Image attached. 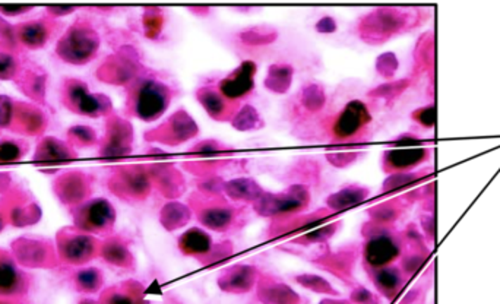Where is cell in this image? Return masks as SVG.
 <instances>
[{
    "label": "cell",
    "mask_w": 500,
    "mask_h": 304,
    "mask_svg": "<svg viewBox=\"0 0 500 304\" xmlns=\"http://www.w3.org/2000/svg\"><path fill=\"white\" fill-rule=\"evenodd\" d=\"M15 70V63L12 57L0 54V78H9Z\"/></svg>",
    "instance_id": "obj_33"
},
{
    "label": "cell",
    "mask_w": 500,
    "mask_h": 304,
    "mask_svg": "<svg viewBox=\"0 0 500 304\" xmlns=\"http://www.w3.org/2000/svg\"><path fill=\"white\" fill-rule=\"evenodd\" d=\"M103 284L98 270H84L77 275V287L84 293H96Z\"/></svg>",
    "instance_id": "obj_25"
},
{
    "label": "cell",
    "mask_w": 500,
    "mask_h": 304,
    "mask_svg": "<svg viewBox=\"0 0 500 304\" xmlns=\"http://www.w3.org/2000/svg\"><path fill=\"white\" fill-rule=\"evenodd\" d=\"M255 73L256 65L250 61L243 62L240 68L219 82V94L226 100H238L246 97L255 87Z\"/></svg>",
    "instance_id": "obj_4"
},
{
    "label": "cell",
    "mask_w": 500,
    "mask_h": 304,
    "mask_svg": "<svg viewBox=\"0 0 500 304\" xmlns=\"http://www.w3.org/2000/svg\"><path fill=\"white\" fill-rule=\"evenodd\" d=\"M370 122V114L361 101H351L341 111L333 125V135L338 139L353 138L360 129Z\"/></svg>",
    "instance_id": "obj_5"
},
{
    "label": "cell",
    "mask_w": 500,
    "mask_h": 304,
    "mask_svg": "<svg viewBox=\"0 0 500 304\" xmlns=\"http://www.w3.org/2000/svg\"><path fill=\"white\" fill-rule=\"evenodd\" d=\"M25 287L24 275L16 268L13 260L0 252V296H18L25 291Z\"/></svg>",
    "instance_id": "obj_10"
},
{
    "label": "cell",
    "mask_w": 500,
    "mask_h": 304,
    "mask_svg": "<svg viewBox=\"0 0 500 304\" xmlns=\"http://www.w3.org/2000/svg\"><path fill=\"white\" fill-rule=\"evenodd\" d=\"M21 40L32 47L41 46L47 40V30L43 27V24L39 23L27 24L21 30Z\"/></svg>",
    "instance_id": "obj_26"
},
{
    "label": "cell",
    "mask_w": 500,
    "mask_h": 304,
    "mask_svg": "<svg viewBox=\"0 0 500 304\" xmlns=\"http://www.w3.org/2000/svg\"><path fill=\"white\" fill-rule=\"evenodd\" d=\"M188 220H189L188 208L180 205V203L173 202L162 209L161 222L164 224L165 228H169V230H174V228L183 227L188 222Z\"/></svg>",
    "instance_id": "obj_20"
},
{
    "label": "cell",
    "mask_w": 500,
    "mask_h": 304,
    "mask_svg": "<svg viewBox=\"0 0 500 304\" xmlns=\"http://www.w3.org/2000/svg\"><path fill=\"white\" fill-rule=\"evenodd\" d=\"M420 118L418 119L423 125H428V126H432L433 125V118H435V114H433V108H428V110H421L420 113Z\"/></svg>",
    "instance_id": "obj_38"
},
{
    "label": "cell",
    "mask_w": 500,
    "mask_h": 304,
    "mask_svg": "<svg viewBox=\"0 0 500 304\" xmlns=\"http://www.w3.org/2000/svg\"><path fill=\"white\" fill-rule=\"evenodd\" d=\"M255 282V270L250 266H234L219 278V287L230 293H245Z\"/></svg>",
    "instance_id": "obj_11"
},
{
    "label": "cell",
    "mask_w": 500,
    "mask_h": 304,
    "mask_svg": "<svg viewBox=\"0 0 500 304\" xmlns=\"http://www.w3.org/2000/svg\"><path fill=\"white\" fill-rule=\"evenodd\" d=\"M261 300L268 304H297L299 297L293 290L281 284H271L267 289L259 291Z\"/></svg>",
    "instance_id": "obj_17"
},
{
    "label": "cell",
    "mask_w": 500,
    "mask_h": 304,
    "mask_svg": "<svg viewBox=\"0 0 500 304\" xmlns=\"http://www.w3.org/2000/svg\"><path fill=\"white\" fill-rule=\"evenodd\" d=\"M104 304H143L136 294L132 293H108L104 298Z\"/></svg>",
    "instance_id": "obj_31"
},
{
    "label": "cell",
    "mask_w": 500,
    "mask_h": 304,
    "mask_svg": "<svg viewBox=\"0 0 500 304\" xmlns=\"http://www.w3.org/2000/svg\"><path fill=\"white\" fill-rule=\"evenodd\" d=\"M25 9H28V8H24V6H8V8H2V11H6V12H12L11 15H18V13H21V12H24Z\"/></svg>",
    "instance_id": "obj_39"
},
{
    "label": "cell",
    "mask_w": 500,
    "mask_h": 304,
    "mask_svg": "<svg viewBox=\"0 0 500 304\" xmlns=\"http://www.w3.org/2000/svg\"><path fill=\"white\" fill-rule=\"evenodd\" d=\"M399 253L397 243L387 236L373 237L366 244L364 258L367 263L373 268H380L391 263Z\"/></svg>",
    "instance_id": "obj_7"
},
{
    "label": "cell",
    "mask_w": 500,
    "mask_h": 304,
    "mask_svg": "<svg viewBox=\"0 0 500 304\" xmlns=\"http://www.w3.org/2000/svg\"><path fill=\"white\" fill-rule=\"evenodd\" d=\"M104 256L107 258L108 262L119 265V266H124L129 260V252L124 246L119 244V243H110L108 246L104 247Z\"/></svg>",
    "instance_id": "obj_29"
},
{
    "label": "cell",
    "mask_w": 500,
    "mask_h": 304,
    "mask_svg": "<svg viewBox=\"0 0 500 304\" xmlns=\"http://www.w3.org/2000/svg\"><path fill=\"white\" fill-rule=\"evenodd\" d=\"M79 225L89 232H103L115 222V209L105 199L88 203L79 215Z\"/></svg>",
    "instance_id": "obj_6"
},
{
    "label": "cell",
    "mask_w": 500,
    "mask_h": 304,
    "mask_svg": "<svg viewBox=\"0 0 500 304\" xmlns=\"http://www.w3.org/2000/svg\"><path fill=\"white\" fill-rule=\"evenodd\" d=\"M233 213L227 208L221 206H214L210 209H205L200 214V221L205 224L207 227L212 228V230H224L231 222Z\"/></svg>",
    "instance_id": "obj_21"
},
{
    "label": "cell",
    "mask_w": 500,
    "mask_h": 304,
    "mask_svg": "<svg viewBox=\"0 0 500 304\" xmlns=\"http://www.w3.org/2000/svg\"><path fill=\"white\" fill-rule=\"evenodd\" d=\"M0 304H6V303H0Z\"/></svg>",
    "instance_id": "obj_42"
},
{
    "label": "cell",
    "mask_w": 500,
    "mask_h": 304,
    "mask_svg": "<svg viewBox=\"0 0 500 304\" xmlns=\"http://www.w3.org/2000/svg\"><path fill=\"white\" fill-rule=\"evenodd\" d=\"M309 199V194L305 187H291L288 194L283 195H265L259 196L256 209L264 215H274V214H286L297 211L303 208Z\"/></svg>",
    "instance_id": "obj_3"
},
{
    "label": "cell",
    "mask_w": 500,
    "mask_h": 304,
    "mask_svg": "<svg viewBox=\"0 0 500 304\" xmlns=\"http://www.w3.org/2000/svg\"><path fill=\"white\" fill-rule=\"evenodd\" d=\"M375 281H376L378 289H380L383 293H394L398 290V287L401 285V277H399L398 271L394 268L380 270L376 274Z\"/></svg>",
    "instance_id": "obj_27"
},
{
    "label": "cell",
    "mask_w": 500,
    "mask_h": 304,
    "mask_svg": "<svg viewBox=\"0 0 500 304\" xmlns=\"http://www.w3.org/2000/svg\"><path fill=\"white\" fill-rule=\"evenodd\" d=\"M300 281L302 285H305V287L310 289V290H314V291H321V293H335L333 291L328 282L319 277H309V275H303V277H299L297 278Z\"/></svg>",
    "instance_id": "obj_32"
},
{
    "label": "cell",
    "mask_w": 500,
    "mask_h": 304,
    "mask_svg": "<svg viewBox=\"0 0 500 304\" xmlns=\"http://www.w3.org/2000/svg\"><path fill=\"white\" fill-rule=\"evenodd\" d=\"M242 42L246 44H253V46H261V44H268L276 40V31L271 28H252L248 31H243L240 34Z\"/></svg>",
    "instance_id": "obj_23"
},
{
    "label": "cell",
    "mask_w": 500,
    "mask_h": 304,
    "mask_svg": "<svg viewBox=\"0 0 500 304\" xmlns=\"http://www.w3.org/2000/svg\"><path fill=\"white\" fill-rule=\"evenodd\" d=\"M180 247L188 255H205L211 252L212 241L207 233H203L199 228H192L180 239Z\"/></svg>",
    "instance_id": "obj_13"
},
{
    "label": "cell",
    "mask_w": 500,
    "mask_h": 304,
    "mask_svg": "<svg viewBox=\"0 0 500 304\" xmlns=\"http://www.w3.org/2000/svg\"><path fill=\"white\" fill-rule=\"evenodd\" d=\"M367 194L368 192L366 189L347 187V189H342L341 192L329 196L328 203L332 209H335V211H341V209H347L350 206L361 202L367 196Z\"/></svg>",
    "instance_id": "obj_16"
},
{
    "label": "cell",
    "mask_w": 500,
    "mask_h": 304,
    "mask_svg": "<svg viewBox=\"0 0 500 304\" xmlns=\"http://www.w3.org/2000/svg\"><path fill=\"white\" fill-rule=\"evenodd\" d=\"M293 68L290 65H274L269 68L268 70V76L265 80V85L268 89L283 94L286 91H288L291 81H293Z\"/></svg>",
    "instance_id": "obj_15"
},
{
    "label": "cell",
    "mask_w": 500,
    "mask_h": 304,
    "mask_svg": "<svg viewBox=\"0 0 500 304\" xmlns=\"http://www.w3.org/2000/svg\"><path fill=\"white\" fill-rule=\"evenodd\" d=\"M316 30L319 32H333L337 30V23H335V19L331 18V16H326V18H322L321 21L316 24Z\"/></svg>",
    "instance_id": "obj_35"
},
{
    "label": "cell",
    "mask_w": 500,
    "mask_h": 304,
    "mask_svg": "<svg viewBox=\"0 0 500 304\" xmlns=\"http://www.w3.org/2000/svg\"><path fill=\"white\" fill-rule=\"evenodd\" d=\"M322 304H348L347 301H331V300H325L322 301Z\"/></svg>",
    "instance_id": "obj_40"
},
{
    "label": "cell",
    "mask_w": 500,
    "mask_h": 304,
    "mask_svg": "<svg viewBox=\"0 0 500 304\" xmlns=\"http://www.w3.org/2000/svg\"><path fill=\"white\" fill-rule=\"evenodd\" d=\"M72 133H73V135H77L78 139H81L82 142H86V144L92 142L96 138L94 132H92V129H89V127H81V126L79 127H73Z\"/></svg>",
    "instance_id": "obj_34"
},
{
    "label": "cell",
    "mask_w": 500,
    "mask_h": 304,
    "mask_svg": "<svg viewBox=\"0 0 500 304\" xmlns=\"http://www.w3.org/2000/svg\"><path fill=\"white\" fill-rule=\"evenodd\" d=\"M302 103L310 111H318L325 104V94L319 85H307L302 94Z\"/></svg>",
    "instance_id": "obj_28"
},
{
    "label": "cell",
    "mask_w": 500,
    "mask_h": 304,
    "mask_svg": "<svg viewBox=\"0 0 500 304\" xmlns=\"http://www.w3.org/2000/svg\"><path fill=\"white\" fill-rule=\"evenodd\" d=\"M11 118V104L6 99L0 97V125H8Z\"/></svg>",
    "instance_id": "obj_36"
},
{
    "label": "cell",
    "mask_w": 500,
    "mask_h": 304,
    "mask_svg": "<svg viewBox=\"0 0 500 304\" xmlns=\"http://www.w3.org/2000/svg\"><path fill=\"white\" fill-rule=\"evenodd\" d=\"M172 100L170 89L162 82L146 80L135 91L134 108L136 116L145 122H153L162 116Z\"/></svg>",
    "instance_id": "obj_1"
},
{
    "label": "cell",
    "mask_w": 500,
    "mask_h": 304,
    "mask_svg": "<svg viewBox=\"0 0 500 304\" xmlns=\"http://www.w3.org/2000/svg\"><path fill=\"white\" fill-rule=\"evenodd\" d=\"M69 99L72 104L77 107L79 113L88 114V116H98L110 107V101L100 95H92L82 84H73L69 87Z\"/></svg>",
    "instance_id": "obj_8"
},
{
    "label": "cell",
    "mask_w": 500,
    "mask_h": 304,
    "mask_svg": "<svg viewBox=\"0 0 500 304\" xmlns=\"http://www.w3.org/2000/svg\"><path fill=\"white\" fill-rule=\"evenodd\" d=\"M60 252L66 262L84 263L94 255L96 241L85 234H70V237L63 239Z\"/></svg>",
    "instance_id": "obj_9"
},
{
    "label": "cell",
    "mask_w": 500,
    "mask_h": 304,
    "mask_svg": "<svg viewBox=\"0 0 500 304\" xmlns=\"http://www.w3.org/2000/svg\"><path fill=\"white\" fill-rule=\"evenodd\" d=\"M37 154H39V160L47 163L68 161L72 158V152L60 141H54V139L44 141L39 148Z\"/></svg>",
    "instance_id": "obj_19"
},
{
    "label": "cell",
    "mask_w": 500,
    "mask_h": 304,
    "mask_svg": "<svg viewBox=\"0 0 500 304\" xmlns=\"http://www.w3.org/2000/svg\"><path fill=\"white\" fill-rule=\"evenodd\" d=\"M198 100L208 111L211 118L221 120L222 118H226L227 114V103L226 99L222 95L211 88H202L198 91Z\"/></svg>",
    "instance_id": "obj_14"
},
{
    "label": "cell",
    "mask_w": 500,
    "mask_h": 304,
    "mask_svg": "<svg viewBox=\"0 0 500 304\" xmlns=\"http://www.w3.org/2000/svg\"><path fill=\"white\" fill-rule=\"evenodd\" d=\"M21 157H23V149L18 144L11 141H5L4 144H0V163L2 164L18 161Z\"/></svg>",
    "instance_id": "obj_30"
},
{
    "label": "cell",
    "mask_w": 500,
    "mask_h": 304,
    "mask_svg": "<svg viewBox=\"0 0 500 304\" xmlns=\"http://www.w3.org/2000/svg\"><path fill=\"white\" fill-rule=\"evenodd\" d=\"M81 304H97V303H94L92 300H84Z\"/></svg>",
    "instance_id": "obj_41"
},
{
    "label": "cell",
    "mask_w": 500,
    "mask_h": 304,
    "mask_svg": "<svg viewBox=\"0 0 500 304\" xmlns=\"http://www.w3.org/2000/svg\"><path fill=\"white\" fill-rule=\"evenodd\" d=\"M353 300L360 303V304H368V303L373 301V297H372V294H370L366 290H359V291H354Z\"/></svg>",
    "instance_id": "obj_37"
},
{
    "label": "cell",
    "mask_w": 500,
    "mask_h": 304,
    "mask_svg": "<svg viewBox=\"0 0 500 304\" xmlns=\"http://www.w3.org/2000/svg\"><path fill=\"white\" fill-rule=\"evenodd\" d=\"M226 192L233 199H257L262 195V190L253 180L238 179L226 184Z\"/></svg>",
    "instance_id": "obj_18"
},
{
    "label": "cell",
    "mask_w": 500,
    "mask_h": 304,
    "mask_svg": "<svg viewBox=\"0 0 500 304\" xmlns=\"http://www.w3.org/2000/svg\"><path fill=\"white\" fill-rule=\"evenodd\" d=\"M161 127H165L167 130H169V137L165 138V141H172L170 144L183 142V141L195 137L198 133V127H196L195 122L184 111L176 113L172 118V120L167 122Z\"/></svg>",
    "instance_id": "obj_12"
},
{
    "label": "cell",
    "mask_w": 500,
    "mask_h": 304,
    "mask_svg": "<svg viewBox=\"0 0 500 304\" xmlns=\"http://www.w3.org/2000/svg\"><path fill=\"white\" fill-rule=\"evenodd\" d=\"M98 37L88 28H73L60 43V54L68 62L84 63L96 54Z\"/></svg>",
    "instance_id": "obj_2"
},
{
    "label": "cell",
    "mask_w": 500,
    "mask_h": 304,
    "mask_svg": "<svg viewBox=\"0 0 500 304\" xmlns=\"http://www.w3.org/2000/svg\"><path fill=\"white\" fill-rule=\"evenodd\" d=\"M424 156L423 149H397L387 152L386 160L387 164H391L394 168H409L418 161H421Z\"/></svg>",
    "instance_id": "obj_22"
},
{
    "label": "cell",
    "mask_w": 500,
    "mask_h": 304,
    "mask_svg": "<svg viewBox=\"0 0 500 304\" xmlns=\"http://www.w3.org/2000/svg\"><path fill=\"white\" fill-rule=\"evenodd\" d=\"M233 126L238 130H250L262 126V122L261 118H259L257 111L252 106H245L237 113L236 119L233 120Z\"/></svg>",
    "instance_id": "obj_24"
}]
</instances>
